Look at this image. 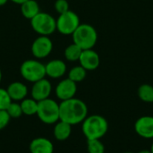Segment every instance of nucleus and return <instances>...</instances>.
Masks as SVG:
<instances>
[{"label":"nucleus","mask_w":153,"mask_h":153,"mask_svg":"<svg viewBox=\"0 0 153 153\" xmlns=\"http://www.w3.org/2000/svg\"><path fill=\"white\" fill-rule=\"evenodd\" d=\"M151 152H152V153H153V143L152 144V147H151Z\"/></svg>","instance_id":"7c9ffc66"},{"label":"nucleus","mask_w":153,"mask_h":153,"mask_svg":"<svg viewBox=\"0 0 153 153\" xmlns=\"http://www.w3.org/2000/svg\"><path fill=\"white\" fill-rule=\"evenodd\" d=\"M76 92H77V83L73 82L69 78L63 79L62 81H60L55 89L56 96L61 101L74 98Z\"/></svg>","instance_id":"1a4fd4ad"},{"label":"nucleus","mask_w":153,"mask_h":153,"mask_svg":"<svg viewBox=\"0 0 153 153\" xmlns=\"http://www.w3.org/2000/svg\"><path fill=\"white\" fill-rule=\"evenodd\" d=\"M6 91L13 101H22L28 95L27 86L21 82H13L10 83Z\"/></svg>","instance_id":"2eb2a0df"},{"label":"nucleus","mask_w":153,"mask_h":153,"mask_svg":"<svg viewBox=\"0 0 153 153\" xmlns=\"http://www.w3.org/2000/svg\"><path fill=\"white\" fill-rule=\"evenodd\" d=\"M54 7L56 13L59 14L64 13L67 11H69V3L67 0H56L54 4Z\"/></svg>","instance_id":"393cba45"},{"label":"nucleus","mask_w":153,"mask_h":153,"mask_svg":"<svg viewBox=\"0 0 153 153\" xmlns=\"http://www.w3.org/2000/svg\"><path fill=\"white\" fill-rule=\"evenodd\" d=\"M11 120L10 116L6 110H0V130L5 128Z\"/></svg>","instance_id":"a878e982"},{"label":"nucleus","mask_w":153,"mask_h":153,"mask_svg":"<svg viewBox=\"0 0 153 153\" xmlns=\"http://www.w3.org/2000/svg\"><path fill=\"white\" fill-rule=\"evenodd\" d=\"M87 76V71L81 65L74 66L70 69L68 72V77L70 80H72L74 82H82Z\"/></svg>","instance_id":"412c9836"},{"label":"nucleus","mask_w":153,"mask_h":153,"mask_svg":"<svg viewBox=\"0 0 153 153\" xmlns=\"http://www.w3.org/2000/svg\"><path fill=\"white\" fill-rule=\"evenodd\" d=\"M79 63L86 71H93L100 66V58L99 54L92 48L86 49L82 50L79 58Z\"/></svg>","instance_id":"f8f14e48"},{"label":"nucleus","mask_w":153,"mask_h":153,"mask_svg":"<svg viewBox=\"0 0 153 153\" xmlns=\"http://www.w3.org/2000/svg\"><path fill=\"white\" fill-rule=\"evenodd\" d=\"M46 76L52 79H59L66 73V65L61 59H53L45 65Z\"/></svg>","instance_id":"ddd939ff"},{"label":"nucleus","mask_w":153,"mask_h":153,"mask_svg":"<svg viewBox=\"0 0 153 153\" xmlns=\"http://www.w3.org/2000/svg\"><path fill=\"white\" fill-rule=\"evenodd\" d=\"M53 134H54V137L57 141L64 142L71 136L72 126L64 121L59 120L55 124Z\"/></svg>","instance_id":"dca6fc26"},{"label":"nucleus","mask_w":153,"mask_h":153,"mask_svg":"<svg viewBox=\"0 0 153 153\" xmlns=\"http://www.w3.org/2000/svg\"><path fill=\"white\" fill-rule=\"evenodd\" d=\"M139 99L146 103H153V86L148 83L142 84L137 91Z\"/></svg>","instance_id":"aec40b11"},{"label":"nucleus","mask_w":153,"mask_h":153,"mask_svg":"<svg viewBox=\"0 0 153 153\" xmlns=\"http://www.w3.org/2000/svg\"><path fill=\"white\" fill-rule=\"evenodd\" d=\"M9 0H0V6H3V5H4L7 2H8Z\"/></svg>","instance_id":"cd10ccee"},{"label":"nucleus","mask_w":153,"mask_h":153,"mask_svg":"<svg viewBox=\"0 0 153 153\" xmlns=\"http://www.w3.org/2000/svg\"><path fill=\"white\" fill-rule=\"evenodd\" d=\"M30 153H53L54 145L52 142L45 137H38L33 139L30 143Z\"/></svg>","instance_id":"4468645a"},{"label":"nucleus","mask_w":153,"mask_h":153,"mask_svg":"<svg viewBox=\"0 0 153 153\" xmlns=\"http://www.w3.org/2000/svg\"><path fill=\"white\" fill-rule=\"evenodd\" d=\"M2 77H3V75H2V71H1V68H0V82L2 81Z\"/></svg>","instance_id":"c756f323"},{"label":"nucleus","mask_w":153,"mask_h":153,"mask_svg":"<svg viewBox=\"0 0 153 153\" xmlns=\"http://www.w3.org/2000/svg\"><path fill=\"white\" fill-rule=\"evenodd\" d=\"M10 1H12L13 3L17 4H22V3H24V2L27 1V0H10Z\"/></svg>","instance_id":"bb28decb"},{"label":"nucleus","mask_w":153,"mask_h":153,"mask_svg":"<svg viewBox=\"0 0 153 153\" xmlns=\"http://www.w3.org/2000/svg\"><path fill=\"white\" fill-rule=\"evenodd\" d=\"M135 133L142 138L153 139V117L143 116L134 124Z\"/></svg>","instance_id":"9b49d317"},{"label":"nucleus","mask_w":153,"mask_h":153,"mask_svg":"<svg viewBox=\"0 0 153 153\" xmlns=\"http://www.w3.org/2000/svg\"><path fill=\"white\" fill-rule=\"evenodd\" d=\"M108 130V123L107 119L100 115L88 116L82 121V131L87 140H100L106 135Z\"/></svg>","instance_id":"f03ea898"},{"label":"nucleus","mask_w":153,"mask_h":153,"mask_svg":"<svg viewBox=\"0 0 153 153\" xmlns=\"http://www.w3.org/2000/svg\"><path fill=\"white\" fill-rule=\"evenodd\" d=\"M82 52V49L73 42L72 44H70L69 46L65 48L64 55L66 60L70 62H76V61H79Z\"/></svg>","instance_id":"6ab92c4d"},{"label":"nucleus","mask_w":153,"mask_h":153,"mask_svg":"<svg viewBox=\"0 0 153 153\" xmlns=\"http://www.w3.org/2000/svg\"><path fill=\"white\" fill-rule=\"evenodd\" d=\"M22 77L30 82H35L46 77L45 65L38 59H28L22 62L20 67Z\"/></svg>","instance_id":"423d86ee"},{"label":"nucleus","mask_w":153,"mask_h":153,"mask_svg":"<svg viewBox=\"0 0 153 153\" xmlns=\"http://www.w3.org/2000/svg\"><path fill=\"white\" fill-rule=\"evenodd\" d=\"M39 119L47 125H55L59 121V104L48 98L38 102V111L36 114Z\"/></svg>","instance_id":"20e7f679"},{"label":"nucleus","mask_w":153,"mask_h":153,"mask_svg":"<svg viewBox=\"0 0 153 153\" xmlns=\"http://www.w3.org/2000/svg\"><path fill=\"white\" fill-rule=\"evenodd\" d=\"M124 153H133V152H124Z\"/></svg>","instance_id":"2f4dec72"},{"label":"nucleus","mask_w":153,"mask_h":153,"mask_svg":"<svg viewBox=\"0 0 153 153\" xmlns=\"http://www.w3.org/2000/svg\"><path fill=\"white\" fill-rule=\"evenodd\" d=\"M73 41L82 50L91 49L97 43L98 32L96 29L88 23H81L72 34Z\"/></svg>","instance_id":"7ed1b4c3"},{"label":"nucleus","mask_w":153,"mask_h":153,"mask_svg":"<svg viewBox=\"0 0 153 153\" xmlns=\"http://www.w3.org/2000/svg\"><path fill=\"white\" fill-rule=\"evenodd\" d=\"M88 153H105V146L100 139L87 140Z\"/></svg>","instance_id":"4be33fe9"},{"label":"nucleus","mask_w":153,"mask_h":153,"mask_svg":"<svg viewBox=\"0 0 153 153\" xmlns=\"http://www.w3.org/2000/svg\"><path fill=\"white\" fill-rule=\"evenodd\" d=\"M138 153H152V152H151V150H142Z\"/></svg>","instance_id":"c85d7f7f"},{"label":"nucleus","mask_w":153,"mask_h":153,"mask_svg":"<svg viewBox=\"0 0 153 153\" xmlns=\"http://www.w3.org/2000/svg\"><path fill=\"white\" fill-rule=\"evenodd\" d=\"M39 12V5L36 0H27L21 4V13L28 20H31Z\"/></svg>","instance_id":"f3484780"},{"label":"nucleus","mask_w":153,"mask_h":153,"mask_svg":"<svg viewBox=\"0 0 153 153\" xmlns=\"http://www.w3.org/2000/svg\"><path fill=\"white\" fill-rule=\"evenodd\" d=\"M21 108L22 114L26 116H33L38 111V101L32 98H25L21 101Z\"/></svg>","instance_id":"a211bd4d"},{"label":"nucleus","mask_w":153,"mask_h":153,"mask_svg":"<svg viewBox=\"0 0 153 153\" xmlns=\"http://www.w3.org/2000/svg\"><path fill=\"white\" fill-rule=\"evenodd\" d=\"M12 101L6 89L0 88V110H6Z\"/></svg>","instance_id":"b1692460"},{"label":"nucleus","mask_w":153,"mask_h":153,"mask_svg":"<svg viewBox=\"0 0 153 153\" xmlns=\"http://www.w3.org/2000/svg\"><path fill=\"white\" fill-rule=\"evenodd\" d=\"M31 54L36 59L48 57L53 50V42L48 36H39L31 44Z\"/></svg>","instance_id":"6e6552de"},{"label":"nucleus","mask_w":153,"mask_h":153,"mask_svg":"<svg viewBox=\"0 0 153 153\" xmlns=\"http://www.w3.org/2000/svg\"><path fill=\"white\" fill-rule=\"evenodd\" d=\"M30 26L39 36H49L56 30V20L48 13L39 12L30 20Z\"/></svg>","instance_id":"39448f33"},{"label":"nucleus","mask_w":153,"mask_h":153,"mask_svg":"<svg viewBox=\"0 0 153 153\" xmlns=\"http://www.w3.org/2000/svg\"><path fill=\"white\" fill-rule=\"evenodd\" d=\"M51 92H52V84L46 78H43L39 81L33 82L30 91L31 98L37 100L38 102L48 99Z\"/></svg>","instance_id":"9d476101"},{"label":"nucleus","mask_w":153,"mask_h":153,"mask_svg":"<svg viewBox=\"0 0 153 153\" xmlns=\"http://www.w3.org/2000/svg\"><path fill=\"white\" fill-rule=\"evenodd\" d=\"M6 111L11 118H19L22 115L21 104L16 101H12V103L7 108Z\"/></svg>","instance_id":"5701e85b"},{"label":"nucleus","mask_w":153,"mask_h":153,"mask_svg":"<svg viewBox=\"0 0 153 153\" xmlns=\"http://www.w3.org/2000/svg\"><path fill=\"white\" fill-rule=\"evenodd\" d=\"M88 117V107L80 99L72 98L59 103V120L72 126L82 123Z\"/></svg>","instance_id":"f257e3e1"},{"label":"nucleus","mask_w":153,"mask_h":153,"mask_svg":"<svg viewBox=\"0 0 153 153\" xmlns=\"http://www.w3.org/2000/svg\"><path fill=\"white\" fill-rule=\"evenodd\" d=\"M81 24L79 15L74 11H67L59 14L56 19V30L63 35H72Z\"/></svg>","instance_id":"0eeeda50"}]
</instances>
